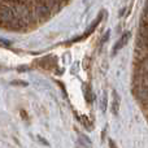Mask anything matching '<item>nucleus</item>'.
<instances>
[{
  "mask_svg": "<svg viewBox=\"0 0 148 148\" xmlns=\"http://www.w3.org/2000/svg\"><path fill=\"white\" fill-rule=\"evenodd\" d=\"M130 36H131V33L130 31H126L123 35H121V38H120V40L116 43V46H114V48H113V55H116L118 51H120L121 48H123V47L126 46V43L129 42V39H130Z\"/></svg>",
  "mask_w": 148,
  "mask_h": 148,
  "instance_id": "1",
  "label": "nucleus"
},
{
  "mask_svg": "<svg viewBox=\"0 0 148 148\" xmlns=\"http://www.w3.org/2000/svg\"><path fill=\"white\" fill-rule=\"evenodd\" d=\"M112 96H113V99H112V112H113V114H114V116H117L118 114V110H120V101H121V99H120V96H118L117 91H114V90H113V92H112Z\"/></svg>",
  "mask_w": 148,
  "mask_h": 148,
  "instance_id": "2",
  "label": "nucleus"
},
{
  "mask_svg": "<svg viewBox=\"0 0 148 148\" xmlns=\"http://www.w3.org/2000/svg\"><path fill=\"white\" fill-rule=\"evenodd\" d=\"M107 105H108V94L104 91L101 96V101H100V109H101V112L107 110Z\"/></svg>",
  "mask_w": 148,
  "mask_h": 148,
  "instance_id": "3",
  "label": "nucleus"
},
{
  "mask_svg": "<svg viewBox=\"0 0 148 148\" xmlns=\"http://www.w3.org/2000/svg\"><path fill=\"white\" fill-rule=\"evenodd\" d=\"M79 143H82L84 146V148H88L90 146H91V140H90L88 138H87L86 135H79Z\"/></svg>",
  "mask_w": 148,
  "mask_h": 148,
  "instance_id": "4",
  "label": "nucleus"
},
{
  "mask_svg": "<svg viewBox=\"0 0 148 148\" xmlns=\"http://www.w3.org/2000/svg\"><path fill=\"white\" fill-rule=\"evenodd\" d=\"M109 147L110 148H117V147L114 146V142H113V140H109Z\"/></svg>",
  "mask_w": 148,
  "mask_h": 148,
  "instance_id": "5",
  "label": "nucleus"
}]
</instances>
